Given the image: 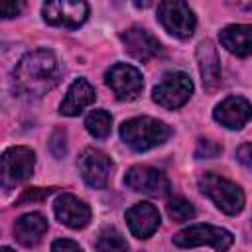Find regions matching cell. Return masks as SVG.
<instances>
[{
    "mask_svg": "<svg viewBox=\"0 0 252 252\" xmlns=\"http://www.w3.org/2000/svg\"><path fill=\"white\" fill-rule=\"evenodd\" d=\"M59 63L57 57L47 49H35L26 53L12 75L14 89L28 98H39L47 94L59 83Z\"/></svg>",
    "mask_w": 252,
    "mask_h": 252,
    "instance_id": "cell-1",
    "label": "cell"
},
{
    "mask_svg": "<svg viewBox=\"0 0 252 252\" xmlns=\"http://www.w3.org/2000/svg\"><path fill=\"white\" fill-rule=\"evenodd\" d=\"M171 136V128L152 116H136L120 126L122 142L134 152H148L156 146H161Z\"/></svg>",
    "mask_w": 252,
    "mask_h": 252,
    "instance_id": "cell-2",
    "label": "cell"
},
{
    "mask_svg": "<svg viewBox=\"0 0 252 252\" xmlns=\"http://www.w3.org/2000/svg\"><path fill=\"white\" fill-rule=\"evenodd\" d=\"M197 185H199L201 193L207 195L217 205V209H220L222 213L238 215L244 209V193L230 179H224V177L209 171L197 179Z\"/></svg>",
    "mask_w": 252,
    "mask_h": 252,
    "instance_id": "cell-3",
    "label": "cell"
},
{
    "mask_svg": "<svg viewBox=\"0 0 252 252\" xmlns=\"http://www.w3.org/2000/svg\"><path fill=\"white\" fill-rule=\"evenodd\" d=\"M173 244L179 248H195V246H213L219 252H224L232 244V234L226 228L213 224H193L173 234Z\"/></svg>",
    "mask_w": 252,
    "mask_h": 252,
    "instance_id": "cell-4",
    "label": "cell"
},
{
    "mask_svg": "<svg viewBox=\"0 0 252 252\" xmlns=\"http://www.w3.org/2000/svg\"><path fill=\"white\" fill-rule=\"evenodd\" d=\"M193 94V81L189 79L187 73L183 71H173V73H165L163 79L154 87V100L167 108V110H175L179 106H183Z\"/></svg>",
    "mask_w": 252,
    "mask_h": 252,
    "instance_id": "cell-5",
    "label": "cell"
},
{
    "mask_svg": "<svg viewBox=\"0 0 252 252\" xmlns=\"http://www.w3.org/2000/svg\"><path fill=\"white\" fill-rule=\"evenodd\" d=\"M158 20L165 28V32H169L179 39L191 37L197 26V18L193 10L189 8V4L181 0H167L158 4Z\"/></svg>",
    "mask_w": 252,
    "mask_h": 252,
    "instance_id": "cell-6",
    "label": "cell"
},
{
    "mask_svg": "<svg viewBox=\"0 0 252 252\" xmlns=\"http://www.w3.org/2000/svg\"><path fill=\"white\" fill-rule=\"evenodd\" d=\"M35 165V154L33 150L26 146H14L8 148L2 154V187L10 189L18 183L26 181Z\"/></svg>",
    "mask_w": 252,
    "mask_h": 252,
    "instance_id": "cell-7",
    "label": "cell"
},
{
    "mask_svg": "<svg viewBox=\"0 0 252 252\" xmlns=\"http://www.w3.org/2000/svg\"><path fill=\"white\" fill-rule=\"evenodd\" d=\"M43 20L49 26L75 30L85 24L89 16V4L87 2H71V0H57V2H45L41 8Z\"/></svg>",
    "mask_w": 252,
    "mask_h": 252,
    "instance_id": "cell-8",
    "label": "cell"
},
{
    "mask_svg": "<svg viewBox=\"0 0 252 252\" xmlns=\"http://www.w3.org/2000/svg\"><path fill=\"white\" fill-rule=\"evenodd\" d=\"M104 81L118 100H132L144 89L142 73L130 63H114L104 73Z\"/></svg>",
    "mask_w": 252,
    "mask_h": 252,
    "instance_id": "cell-9",
    "label": "cell"
},
{
    "mask_svg": "<svg viewBox=\"0 0 252 252\" xmlns=\"http://www.w3.org/2000/svg\"><path fill=\"white\" fill-rule=\"evenodd\" d=\"M124 185L136 193L150 197H163L169 193V179L163 171L148 165H134L124 175Z\"/></svg>",
    "mask_w": 252,
    "mask_h": 252,
    "instance_id": "cell-10",
    "label": "cell"
},
{
    "mask_svg": "<svg viewBox=\"0 0 252 252\" xmlns=\"http://www.w3.org/2000/svg\"><path fill=\"white\" fill-rule=\"evenodd\" d=\"M79 171L81 177L85 179V183L93 189H104L110 181V173H112V159L102 154L100 150L94 148H87L81 156H79Z\"/></svg>",
    "mask_w": 252,
    "mask_h": 252,
    "instance_id": "cell-11",
    "label": "cell"
},
{
    "mask_svg": "<svg viewBox=\"0 0 252 252\" xmlns=\"http://www.w3.org/2000/svg\"><path fill=\"white\" fill-rule=\"evenodd\" d=\"M53 213L57 217V220L69 228H85L91 222V207L81 201L79 197L71 195V193H63L55 199L53 203Z\"/></svg>",
    "mask_w": 252,
    "mask_h": 252,
    "instance_id": "cell-12",
    "label": "cell"
},
{
    "mask_svg": "<svg viewBox=\"0 0 252 252\" xmlns=\"http://www.w3.org/2000/svg\"><path fill=\"white\" fill-rule=\"evenodd\" d=\"M213 118L228 130H240L252 118V104L244 96H226L215 106Z\"/></svg>",
    "mask_w": 252,
    "mask_h": 252,
    "instance_id": "cell-13",
    "label": "cell"
},
{
    "mask_svg": "<svg viewBox=\"0 0 252 252\" xmlns=\"http://www.w3.org/2000/svg\"><path fill=\"white\" fill-rule=\"evenodd\" d=\"M120 39L124 43V49L138 61H148L161 51L159 41L146 28L140 26H132L126 32H122Z\"/></svg>",
    "mask_w": 252,
    "mask_h": 252,
    "instance_id": "cell-14",
    "label": "cell"
},
{
    "mask_svg": "<svg viewBox=\"0 0 252 252\" xmlns=\"http://www.w3.org/2000/svg\"><path fill=\"white\" fill-rule=\"evenodd\" d=\"M126 222L136 238H150L159 226V211L152 203H136L126 211Z\"/></svg>",
    "mask_w": 252,
    "mask_h": 252,
    "instance_id": "cell-15",
    "label": "cell"
},
{
    "mask_svg": "<svg viewBox=\"0 0 252 252\" xmlns=\"http://www.w3.org/2000/svg\"><path fill=\"white\" fill-rule=\"evenodd\" d=\"M197 63H199L203 87L207 91H215L220 85V59L211 39H205L197 45Z\"/></svg>",
    "mask_w": 252,
    "mask_h": 252,
    "instance_id": "cell-16",
    "label": "cell"
},
{
    "mask_svg": "<svg viewBox=\"0 0 252 252\" xmlns=\"http://www.w3.org/2000/svg\"><path fill=\"white\" fill-rule=\"evenodd\" d=\"M96 98L94 87L87 81V79H75L65 94V98L61 100L59 112L63 116H79L87 106H91Z\"/></svg>",
    "mask_w": 252,
    "mask_h": 252,
    "instance_id": "cell-17",
    "label": "cell"
},
{
    "mask_svg": "<svg viewBox=\"0 0 252 252\" xmlns=\"http://www.w3.org/2000/svg\"><path fill=\"white\" fill-rule=\"evenodd\" d=\"M220 45L236 57L252 55V24H232L219 32Z\"/></svg>",
    "mask_w": 252,
    "mask_h": 252,
    "instance_id": "cell-18",
    "label": "cell"
},
{
    "mask_svg": "<svg viewBox=\"0 0 252 252\" xmlns=\"http://www.w3.org/2000/svg\"><path fill=\"white\" fill-rule=\"evenodd\" d=\"M47 232V219L41 213H26L14 224V236L24 246H35Z\"/></svg>",
    "mask_w": 252,
    "mask_h": 252,
    "instance_id": "cell-19",
    "label": "cell"
},
{
    "mask_svg": "<svg viewBox=\"0 0 252 252\" xmlns=\"http://www.w3.org/2000/svg\"><path fill=\"white\" fill-rule=\"evenodd\" d=\"M85 128H87V132H89L93 138L104 140V138L110 136V130H112V116H110L106 110H102V108L93 110V112L85 118Z\"/></svg>",
    "mask_w": 252,
    "mask_h": 252,
    "instance_id": "cell-20",
    "label": "cell"
},
{
    "mask_svg": "<svg viewBox=\"0 0 252 252\" xmlns=\"http://www.w3.org/2000/svg\"><path fill=\"white\" fill-rule=\"evenodd\" d=\"M94 252H128V244L116 228L106 226L94 240Z\"/></svg>",
    "mask_w": 252,
    "mask_h": 252,
    "instance_id": "cell-21",
    "label": "cell"
},
{
    "mask_svg": "<svg viewBox=\"0 0 252 252\" xmlns=\"http://www.w3.org/2000/svg\"><path fill=\"white\" fill-rule=\"evenodd\" d=\"M167 215L175 222H185L195 217V207L183 197H171L167 201Z\"/></svg>",
    "mask_w": 252,
    "mask_h": 252,
    "instance_id": "cell-22",
    "label": "cell"
},
{
    "mask_svg": "<svg viewBox=\"0 0 252 252\" xmlns=\"http://www.w3.org/2000/svg\"><path fill=\"white\" fill-rule=\"evenodd\" d=\"M222 154V146L213 142V140H199L197 142V148H195V158L197 159H211V158H217Z\"/></svg>",
    "mask_w": 252,
    "mask_h": 252,
    "instance_id": "cell-23",
    "label": "cell"
},
{
    "mask_svg": "<svg viewBox=\"0 0 252 252\" xmlns=\"http://www.w3.org/2000/svg\"><path fill=\"white\" fill-rule=\"evenodd\" d=\"M55 191V187H33V189H26L22 195H20V199H18V205H22V203H28V201H43L45 197H49L51 193Z\"/></svg>",
    "mask_w": 252,
    "mask_h": 252,
    "instance_id": "cell-24",
    "label": "cell"
},
{
    "mask_svg": "<svg viewBox=\"0 0 252 252\" xmlns=\"http://www.w3.org/2000/svg\"><path fill=\"white\" fill-rule=\"evenodd\" d=\"M51 252H83V248H81L75 240L57 238V240L51 244Z\"/></svg>",
    "mask_w": 252,
    "mask_h": 252,
    "instance_id": "cell-25",
    "label": "cell"
},
{
    "mask_svg": "<svg viewBox=\"0 0 252 252\" xmlns=\"http://www.w3.org/2000/svg\"><path fill=\"white\" fill-rule=\"evenodd\" d=\"M236 159H238L246 169L252 171V142H246V144H242V146L236 150Z\"/></svg>",
    "mask_w": 252,
    "mask_h": 252,
    "instance_id": "cell-26",
    "label": "cell"
},
{
    "mask_svg": "<svg viewBox=\"0 0 252 252\" xmlns=\"http://www.w3.org/2000/svg\"><path fill=\"white\" fill-rule=\"evenodd\" d=\"M24 10V2H2L0 4V16L2 18H14Z\"/></svg>",
    "mask_w": 252,
    "mask_h": 252,
    "instance_id": "cell-27",
    "label": "cell"
},
{
    "mask_svg": "<svg viewBox=\"0 0 252 252\" xmlns=\"http://www.w3.org/2000/svg\"><path fill=\"white\" fill-rule=\"evenodd\" d=\"M0 252H14V250H12V248H8V246H4V248H2Z\"/></svg>",
    "mask_w": 252,
    "mask_h": 252,
    "instance_id": "cell-28",
    "label": "cell"
}]
</instances>
